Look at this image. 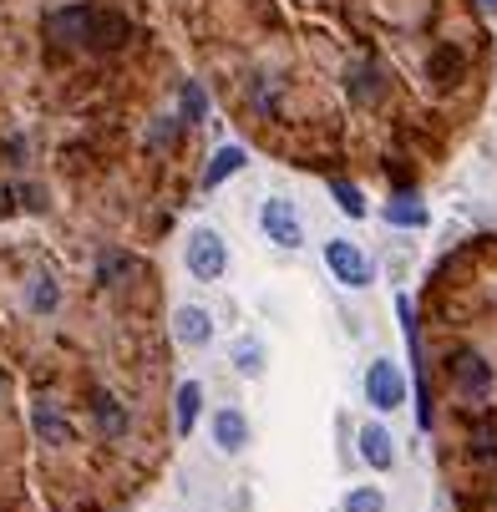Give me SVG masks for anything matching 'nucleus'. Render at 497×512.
<instances>
[{
    "label": "nucleus",
    "mask_w": 497,
    "mask_h": 512,
    "mask_svg": "<svg viewBox=\"0 0 497 512\" xmlns=\"http://www.w3.org/2000/svg\"><path fill=\"white\" fill-rule=\"evenodd\" d=\"M183 259H188V274L193 279H219L229 269V249H224V239L213 234V229H193Z\"/></svg>",
    "instance_id": "1"
},
{
    "label": "nucleus",
    "mask_w": 497,
    "mask_h": 512,
    "mask_svg": "<svg viewBox=\"0 0 497 512\" xmlns=\"http://www.w3.org/2000/svg\"><path fill=\"white\" fill-rule=\"evenodd\" d=\"M452 386H457V396H462L467 406H482V401L492 396V365H487L477 350H462V355L452 360Z\"/></svg>",
    "instance_id": "2"
},
{
    "label": "nucleus",
    "mask_w": 497,
    "mask_h": 512,
    "mask_svg": "<svg viewBox=\"0 0 497 512\" xmlns=\"http://www.w3.org/2000/svg\"><path fill=\"white\" fill-rule=\"evenodd\" d=\"M325 264H330V274L345 289H366L371 284V259L361 254V244H350V239H330L325 244Z\"/></svg>",
    "instance_id": "3"
},
{
    "label": "nucleus",
    "mask_w": 497,
    "mask_h": 512,
    "mask_svg": "<svg viewBox=\"0 0 497 512\" xmlns=\"http://www.w3.org/2000/svg\"><path fill=\"white\" fill-rule=\"evenodd\" d=\"M259 224H264L269 244H279V249H295V244L305 239V224H300V213H295L290 203H284V198H269V203H264Z\"/></svg>",
    "instance_id": "4"
},
{
    "label": "nucleus",
    "mask_w": 497,
    "mask_h": 512,
    "mask_svg": "<svg viewBox=\"0 0 497 512\" xmlns=\"http://www.w3.org/2000/svg\"><path fill=\"white\" fill-rule=\"evenodd\" d=\"M366 396H371V406L376 411H396L401 401H406V381H401V371L391 360H376L371 365V376H366Z\"/></svg>",
    "instance_id": "5"
},
{
    "label": "nucleus",
    "mask_w": 497,
    "mask_h": 512,
    "mask_svg": "<svg viewBox=\"0 0 497 512\" xmlns=\"http://www.w3.org/2000/svg\"><path fill=\"white\" fill-rule=\"evenodd\" d=\"M87 31H92V6H66L46 16V36L61 46H87Z\"/></svg>",
    "instance_id": "6"
},
{
    "label": "nucleus",
    "mask_w": 497,
    "mask_h": 512,
    "mask_svg": "<svg viewBox=\"0 0 497 512\" xmlns=\"http://www.w3.org/2000/svg\"><path fill=\"white\" fill-rule=\"evenodd\" d=\"M132 41V21L117 16V11H92V31H87V46L92 51H117Z\"/></svg>",
    "instance_id": "7"
},
{
    "label": "nucleus",
    "mask_w": 497,
    "mask_h": 512,
    "mask_svg": "<svg viewBox=\"0 0 497 512\" xmlns=\"http://www.w3.org/2000/svg\"><path fill=\"white\" fill-rule=\"evenodd\" d=\"M213 442H219L224 452H244L249 447V421L229 406V411H219L213 416Z\"/></svg>",
    "instance_id": "8"
},
{
    "label": "nucleus",
    "mask_w": 497,
    "mask_h": 512,
    "mask_svg": "<svg viewBox=\"0 0 497 512\" xmlns=\"http://www.w3.org/2000/svg\"><path fill=\"white\" fill-rule=\"evenodd\" d=\"M31 426H36V436H41V442H51V447H66V442H71V426H66V416H61L51 401H36V411H31Z\"/></svg>",
    "instance_id": "9"
},
{
    "label": "nucleus",
    "mask_w": 497,
    "mask_h": 512,
    "mask_svg": "<svg viewBox=\"0 0 497 512\" xmlns=\"http://www.w3.org/2000/svg\"><path fill=\"white\" fill-rule=\"evenodd\" d=\"M361 457H366L376 472H391V467H396L391 431H386V426H361Z\"/></svg>",
    "instance_id": "10"
},
{
    "label": "nucleus",
    "mask_w": 497,
    "mask_h": 512,
    "mask_svg": "<svg viewBox=\"0 0 497 512\" xmlns=\"http://www.w3.org/2000/svg\"><path fill=\"white\" fill-rule=\"evenodd\" d=\"M173 330H178L183 345H208V340H213V320H208V310H198V305H183V310L173 315Z\"/></svg>",
    "instance_id": "11"
},
{
    "label": "nucleus",
    "mask_w": 497,
    "mask_h": 512,
    "mask_svg": "<svg viewBox=\"0 0 497 512\" xmlns=\"http://www.w3.org/2000/svg\"><path fill=\"white\" fill-rule=\"evenodd\" d=\"M244 163H249V158H244V148H234V142H229V148H219V153L208 158V168H203V188H219V183H229V178H234Z\"/></svg>",
    "instance_id": "12"
},
{
    "label": "nucleus",
    "mask_w": 497,
    "mask_h": 512,
    "mask_svg": "<svg viewBox=\"0 0 497 512\" xmlns=\"http://www.w3.org/2000/svg\"><path fill=\"white\" fill-rule=\"evenodd\" d=\"M386 218H391V224H401V229H421L426 224V208L416 203V198H391V208H386Z\"/></svg>",
    "instance_id": "13"
},
{
    "label": "nucleus",
    "mask_w": 497,
    "mask_h": 512,
    "mask_svg": "<svg viewBox=\"0 0 497 512\" xmlns=\"http://www.w3.org/2000/svg\"><path fill=\"white\" fill-rule=\"evenodd\" d=\"M198 411H203V391H198L193 381H188V386H178V431H183V436L193 431Z\"/></svg>",
    "instance_id": "14"
},
{
    "label": "nucleus",
    "mask_w": 497,
    "mask_h": 512,
    "mask_svg": "<svg viewBox=\"0 0 497 512\" xmlns=\"http://www.w3.org/2000/svg\"><path fill=\"white\" fill-rule=\"evenodd\" d=\"M432 77H437V87H452V82L462 77V56H457L452 46H442V51L432 56Z\"/></svg>",
    "instance_id": "15"
},
{
    "label": "nucleus",
    "mask_w": 497,
    "mask_h": 512,
    "mask_svg": "<svg viewBox=\"0 0 497 512\" xmlns=\"http://www.w3.org/2000/svg\"><path fill=\"white\" fill-rule=\"evenodd\" d=\"M330 193H335V203L350 213V218H366V198H361V188H355V183H330Z\"/></svg>",
    "instance_id": "16"
},
{
    "label": "nucleus",
    "mask_w": 497,
    "mask_h": 512,
    "mask_svg": "<svg viewBox=\"0 0 497 512\" xmlns=\"http://www.w3.org/2000/svg\"><path fill=\"white\" fill-rule=\"evenodd\" d=\"M97 421H102V431H107V436H122V431H127V411H122L112 396H102V401H97Z\"/></svg>",
    "instance_id": "17"
},
{
    "label": "nucleus",
    "mask_w": 497,
    "mask_h": 512,
    "mask_svg": "<svg viewBox=\"0 0 497 512\" xmlns=\"http://www.w3.org/2000/svg\"><path fill=\"white\" fill-rule=\"evenodd\" d=\"M345 512H386V497H381L376 487H355V492L345 497Z\"/></svg>",
    "instance_id": "18"
},
{
    "label": "nucleus",
    "mask_w": 497,
    "mask_h": 512,
    "mask_svg": "<svg viewBox=\"0 0 497 512\" xmlns=\"http://www.w3.org/2000/svg\"><path fill=\"white\" fill-rule=\"evenodd\" d=\"M56 300H61V295H56V279H46V274L31 279V310H51Z\"/></svg>",
    "instance_id": "19"
},
{
    "label": "nucleus",
    "mask_w": 497,
    "mask_h": 512,
    "mask_svg": "<svg viewBox=\"0 0 497 512\" xmlns=\"http://www.w3.org/2000/svg\"><path fill=\"white\" fill-rule=\"evenodd\" d=\"M203 112H208V97H203L198 82H188V87H183V122H198Z\"/></svg>",
    "instance_id": "20"
},
{
    "label": "nucleus",
    "mask_w": 497,
    "mask_h": 512,
    "mask_svg": "<svg viewBox=\"0 0 497 512\" xmlns=\"http://www.w3.org/2000/svg\"><path fill=\"white\" fill-rule=\"evenodd\" d=\"M259 360H264V355H259V345H239V350H234V365H239L244 376H259V371H264Z\"/></svg>",
    "instance_id": "21"
},
{
    "label": "nucleus",
    "mask_w": 497,
    "mask_h": 512,
    "mask_svg": "<svg viewBox=\"0 0 497 512\" xmlns=\"http://www.w3.org/2000/svg\"><path fill=\"white\" fill-rule=\"evenodd\" d=\"M472 447H477V457H487V452H497V436H492V431H477Z\"/></svg>",
    "instance_id": "22"
},
{
    "label": "nucleus",
    "mask_w": 497,
    "mask_h": 512,
    "mask_svg": "<svg viewBox=\"0 0 497 512\" xmlns=\"http://www.w3.org/2000/svg\"><path fill=\"white\" fill-rule=\"evenodd\" d=\"M0 401H6V376H0Z\"/></svg>",
    "instance_id": "23"
},
{
    "label": "nucleus",
    "mask_w": 497,
    "mask_h": 512,
    "mask_svg": "<svg viewBox=\"0 0 497 512\" xmlns=\"http://www.w3.org/2000/svg\"><path fill=\"white\" fill-rule=\"evenodd\" d=\"M487 11H497V0H487Z\"/></svg>",
    "instance_id": "24"
}]
</instances>
